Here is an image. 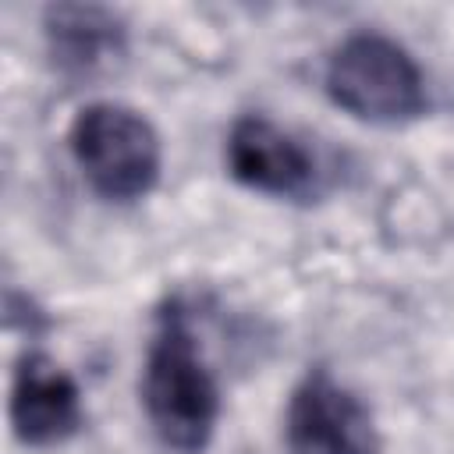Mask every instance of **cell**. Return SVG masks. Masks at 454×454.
Segmentation results:
<instances>
[{"label":"cell","mask_w":454,"mask_h":454,"mask_svg":"<svg viewBox=\"0 0 454 454\" xmlns=\"http://www.w3.org/2000/svg\"><path fill=\"white\" fill-rule=\"evenodd\" d=\"M287 450L291 454H372L376 429L369 408L333 383L326 372H312L291 394L287 404Z\"/></svg>","instance_id":"4"},{"label":"cell","mask_w":454,"mask_h":454,"mask_svg":"<svg viewBox=\"0 0 454 454\" xmlns=\"http://www.w3.org/2000/svg\"><path fill=\"white\" fill-rule=\"evenodd\" d=\"M142 401L156 436L174 450H202L209 443L220 397L209 369L195 351V337L174 312L163 319L149 344Z\"/></svg>","instance_id":"1"},{"label":"cell","mask_w":454,"mask_h":454,"mask_svg":"<svg viewBox=\"0 0 454 454\" xmlns=\"http://www.w3.org/2000/svg\"><path fill=\"white\" fill-rule=\"evenodd\" d=\"M227 163L241 184L270 195H305L316 177L312 156L287 131L262 117H245L234 124Z\"/></svg>","instance_id":"5"},{"label":"cell","mask_w":454,"mask_h":454,"mask_svg":"<svg viewBox=\"0 0 454 454\" xmlns=\"http://www.w3.org/2000/svg\"><path fill=\"white\" fill-rule=\"evenodd\" d=\"M71 153L85 181L114 202L142 199L160 174L153 124L124 103H89L71 124Z\"/></svg>","instance_id":"3"},{"label":"cell","mask_w":454,"mask_h":454,"mask_svg":"<svg viewBox=\"0 0 454 454\" xmlns=\"http://www.w3.org/2000/svg\"><path fill=\"white\" fill-rule=\"evenodd\" d=\"M11 422L25 443H57L82 422L78 387L46 358H25L14 376Z\"/></svg>","instance_id":"6"},{"label":"cell","mask_w":454,"mask_h":454,"mask_svg":"<svg viewBox=\"0 0 454 454\" xmlns=\"http://www.w3.org/2000/svg\"><path fill=\"white\" fill-rule=\"evenodd\" d=\"M326 92L348 114L372 124H397L426 106L419 64L387 35L358 32L344 39L326 64Z\"/></svg>","instance_id":"2"}]
</instances>
